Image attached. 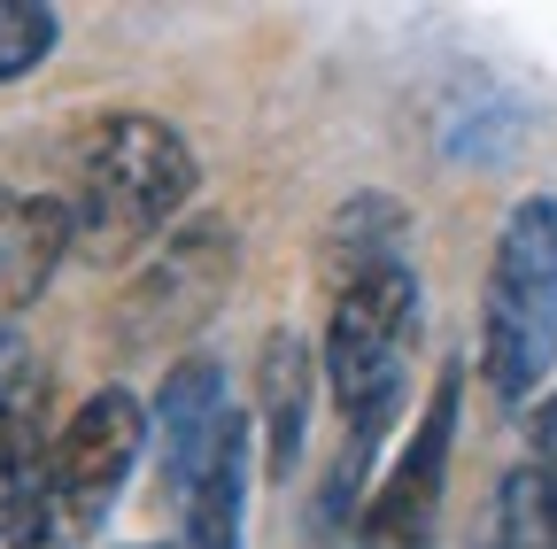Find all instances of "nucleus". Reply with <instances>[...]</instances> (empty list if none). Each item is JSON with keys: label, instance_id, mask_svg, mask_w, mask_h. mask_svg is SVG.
Returning a JSON list of instances; mask_svg holds the SVG:
<instances>
[{"label": "nucleus", "instance_id": "15", "mask_svg": "<svg viewBox=\"0 0 557 549\" xmlns=\"http://www.w3.org/2000/svg\"><path fill=\"white\" fill-rule=\"evenodd\" d=\"M534 464L557 472V387H549V402H534Z\"/></svg>", "mask_w": 557, "mask_h": 549}, {"label": "nucleus", "instance_id": "6", "mask_svg": "<svg viewBox=\"0 0 557 549\" xmlns=\"http://www.w3.org/2000/svg\"><path fill=\"white\" fill-rule=\"evenodd\" d=\"M233 426H240V410L225 402V364L201 357V349L178 357V364L163 372L156 410H148V434H156V457H163V496H171L178 511L194 503L201 479L218 472Z\"/></svg>", "mask_w": 557, "mask_h": 549}, {"label": "nucleus", "instance_id": "14", "mask_svg": "<svg viewBox=\"0 0 557 549\" xmlns=\"http://www.w3.org/2000/svg\"><path fill=\"white\" fill-rule=\"evenodd\" d=\"M39 395H47V364H39V349H32L16 325H0V419H24V426H32Z\"/></svg>", "mask_w": 557, "mask_h": 549}, {"label": "nucleus", "instance_id": "10", "mask_svg": "<svg viewBox=\"0 0 557 549\" xmlns=\"http://www.w3.org/2000/svg\"><path fill=\"white\" fill-rule=\"evenodd\" d=\"M240 503H248V419L233 426L218 472L194 488L186 526H178V549H240Z\"/></svg>", "mask_w": 557, "mask_h": 549}, {"label": "nucleus", "instance_id": "9", "mask_svg": "<svg viewBox=\"0 0 557 549\" xmlns=\"http://www.w3.org/2000/svg\"><path fill=\"white\" fill-rule=\"evenodd\" d=\"M318 372H325V357L302 333H287V325L263 333V349H256V410H263V464H271V479H287L302 464Z\"/></svg>", "mask_w": 557, "mask_h": 549}, {"label": "nucleus", "instance_id": "12", "mask_svg": "<svg viewBox=\"0 0 557 549\" xmlns=\"http://www.w3.org/2000/svg\"><path fill=\"white\" fill-rule=\"evenodd\" d=\"M39 449H32V426L24 419H0V541L24 534L32 519V496H39Z\"/></svg>", "mask_w": 557, "mask_h": 549}, {"label": "nucleus", "instance_id": "4", "mask_svg": "<svg viewBox=\"0 0 557 549\" xmlns=\"http://www.w3.org/2000/svg\"><path fill=\"white\" fill-rule=\"evenodd\" d=\"M139 449H148V410H139V395H124V387L86 395L62 419V434L47 441L39 496H32V519H24L16 549H86L101 534L116 488L132 479Z\"/></svg>", "mask_w": 557, "mask_h": 549}, {"label": "nucleus", "instance_id": "7", "mask_svg": "<svg viewBox=\"0 0 557 549\" xmlns=\"http://www.w3.org/2000/svg\"><path fill=\"white\" fill-rule=\"evenodd\" d=\"M457 402H465V364H442L434 395H426V419L410 426V449L395 457L387 488L364 511L372 541H403V549H426L434 511H442V479H449V441H457Z\"/></svg>", "mask_w": 557, "mask_h": 549}, {"label": "nucleus", "instance_id": "2", "mask_svg": "<svg viewBox=\"0 0 557 549\" xmlns=\"http://www.w3.org/2000/svg\"><path fill=\"white\" fill-rule=\"evenodd\" d=\"M194 186H201V163L171 116H148V109L94 116L78 140V248L101 263L139 255L148 240H163V225L194 201Z\"/></svg>", "mask_w": 557, "mask_h": 549}, {"label": "nucleus", "instance_id": "5", "mask_svg": "<svg viewBox=\"0 0 557 549\" xmlns=\"http://www.w3.org/2000/svg\"><path fill=\"white\" fill-rule=\"evenodd\" d=\"M240 279V233L225 217H186L163 233V248L132 271L109 302V325L124 349H163V340H194L225 310Z\"/></svg>", "mask_w": 557, "mask_h": 549}, {"label": "nucleus", "instance_id": "3", "mask_svg": "<svg viewBox=\"0 0 557 549\" xmlns=\"http://www.w3.org/2000/svg\"><path fill=\"white\" fill-rule=\"evenodd\" d=\"M557 364V194H527L496 225L480 295V379L496 402H534Z\"/></svg>", "mask_w": 557, "mask_h": 549}, {"label": "nucleus", "instance_id": "8", "mask_svg": "<svg viewBox=\"0 0 557 549\" xmlns=\"http://www.w3.org/2000/svg\"><path fill=\"white\" fill-rule=\"evenodd\" d=\"M70 240H78V210H70V201L0 186V325H16L47 295Z\"/></svg>", "mask_w": 557, "mask_h": 549}, {"label": "nucleus", "instance_id": "1", "mask_svg": "<svg viewBox=\"0 0 557 549\" xmlns=\"http://www.w3.org/2000/svg\"><path fill=\"white\" fill-rule=\"evenodd\" d=\"M410 340H418V271L410 263H380L364 279L333 287L318 357H325V387L341 402V464L318 496V526H341V503H357V488H364V464L403 410Z\"/></svg>", "mask_w": 557, "mask_h": 549}, {"label": "nucleus", "instance_id": "13", "mask_svg": "<svg viewBox=\"0 0 557 549\" xmlns=\"http://www.w3.org/2000/svg\"><path fill=\"white\" fill-rule=\"evenodd\" d=\"M54 54V9L47 0H0V86L39 71Z\"/></svg>", "mask_w": 557, "mask_h": 549}, {"label": "nucleus", "instance_id": "11", "mask_svg": "<svg viewBox=\"0 0 557 549\" xmlns=\"http://www.w3.org/2000/svg\"><path fill=\"white\" fill-rule=\"evenodd\" d=\"M496 541L504 549H557V472H542L534 457L519 472H504V488H496Z\"/></svg>", "mask_w": 557, "mask_h": 549}]
</instances>
